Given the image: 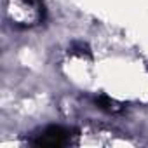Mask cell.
I'll return each instance as SVG.
<instances>
[{"label": "cell", "mask_w": 148, "mask_h": 148, "mask_svg": "<svg viewBox=\"0 0 148 148\" xmlns=\"http://www.w3.org/2000/svg\"><path fill=\"white\" fill-rule=\"evenodd\" d=\"M68 134L70 132L66 129H63L59 125H51L33 143L38 145V146H63V145L68 143Z\"/></svg>", "instance_id": "6da1fadb"}, {"label": "cell", "mask_w": 148, "mask_h": 148, "mask_svg": "<svg viewBox=\"0 0 148 148\" xmlns=\"http://www.w3.org/2000/svg\"><path fill=\"white\" fill-rule=\"evenodd\" d=\"M96 105H98L99 108H103V110H112V101H110L106 96H99V98H96Z\"/></svg>", "instance_id": "7a4b0ae2"}]
</instances>
